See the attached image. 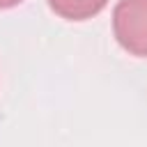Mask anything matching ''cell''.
<instances>
[{
  "instance_id": "6da1fadb",
  "label": "cell",
  "mask_w": 147,
  "mask_h": 147,
  "mask_svg": "<svg viewBox=\"0 0 147 147\" xmlns=\"http://www.w3.org/2000/svg\"><path fill=\"white\" fill-rule=\"evenodd\" d=\"M117 44L136 57H147V0H119L113 9Z\"/></svg>"
},
{
  "instance_id": "7a4b0ae2",
  "label": "cell",
  "mask_w": 147,
  "mask_h": 147,
  "mask_svg": "<svg viewBox=\"0 0 147 147\" xmlns=\"http://www.w3.org/2000/svg\"><path fill=\"white\" fill-rule=\"evenodd\" d=\"M108 0H48V7L67 21H87L96 16Z\"/></svg>"
},
{
  "instance_id": "3957f363",
  "label": "cell",
  "mask_w": 147,
  "mask_h": 147,
  "mask_svg": "<svg viewBox=\"0 0 147 147\" xmlns=\"http://www.w3.org/2000/svg\"><path fill=\"white\" fill-rule=\"evenodd\" d=\"M23 0H0V9H9V7H16L21 5Z\"/></svg>"
}]
</instances>
